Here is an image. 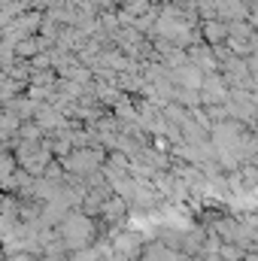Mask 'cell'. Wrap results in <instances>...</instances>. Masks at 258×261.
Listing matches in <instances>:
<instances>
[{"label":"cell","mask_w":258,"mask_h":261,"mask_svg":"<svg viewBox=\"0 0 258 261\" xmlns=\"http://www.w3.org/2000/svg\"><path fill=\"white\" fill-rule=\"evenodd\" d=\"M58 240L64 243V249H73V252L91 246V240H94V222L88 219V213H79V210L70 213L67 210L64 216H61V222H58Z\"/></svg>","instance_id":"cell-1"},{"label":"cell","mask_w":258,"mask_h":261,"mask_svg":"<svg viewBox=\"0 0 258 261\" xmlns=\"http://www.w3.org/2000/svg\"><path fill=\"white\" fill-rule=\"evenodd\" d=\"M12 173H15V155H9V152L0 149V179H6Z\"/></svg>","instance_id":"cell-2"},{"label":"cell","mask_w":258,"mask_h":261,"mask_svg":"<svg viewBox=\"0 0 258 261\" xmlns=\"http://www.w3.org/2000/svg\"><path fill=\"white\" fill-rule=\"evenodd\" d=\"M18 134H21V140H31V143H34V140H40V137H43V128H34V125H24V128L18 130Z\"/></svg>","instance_id":"cell-3"}]
</instances>
